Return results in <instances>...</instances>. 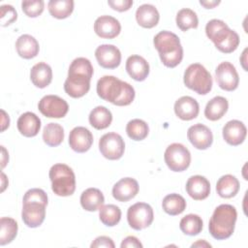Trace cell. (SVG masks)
<instances>
[{
    "mask_svg": "<svg viewBox=\"0 0 248 248\" xmlns=\"http://www.w3.org/2000/svg\"><path fill=\"white\" fill-rule=\"evenodd\" d=\"M17 54L24 59H31L37 56L40 50L38 41L29 34L19 36L16 42Z\"/></svg>",
    "mask_w": 248,
    "mask_h": 248,
    "instance_id": "obj_24",
    "label": "cell"
},
{
    "mask_svg": "<svg viewBox=\"0 0 248 248\" xmlns=\"http://www.w3.org/2000/svg\"><path fill=\"white\" fill-rule=\"evenodd\" d=\"M231 30L225 21L217 18L209 20L205 25V34L215 46L221 43L230 34Z\"/></svg>",
    "mask_w": 248,
    "mask_h": 248,
    "instance_id": "obj_26",
    "label": "cell"
},
{
    "mask_svg": "<svg viewBox=\"0 0 248 248\" xmlns=\"http://www.w3.org/2000/svg\"><path fill=\"white\" fill-rule=\"evenodd\" d=\"M99 218L105 226L113 227L121 219V210L115 204H103L99 209Z\"/></svg>",
    "mask_w": 248,
    "mask_h": 248,
    "instance_id": "obj_37",
    "label": "cell"
},
{
    "mask_svg": "<svg viewBox=\"0 0 248 248\" xmlns=\"http://www.w3.org/2000/svg\"><path fill=\"white\" fill-rule=\"evenodd\" d=\"M92 143L93 135L87 128L78 126L70 132L69 145L74 151L78 153H84L90 149Z\"/></svg>",
    "mask_w": 248,
    "mask_h": 248,
    "instance_id": "obj_13",
    "label": "cell"
},
{
    "mask_svg": "<svg viewBox=\"0 0 248 248\" xmlns=\"http://www.w3.org/2000/svg\"><path fill=\"white\" fill-rule=\"evenodd\" d=\"M202 220L197 214H187L184 216L179 223V228L184 234L197 235L202 230Z\"/></svg>",
    "mask_w": 248,
    "mask_h": 248,
    "instance_id": "obj_38",
    "label": "cell"
},
{
    "mask_svg": "<svg viewBox=\"0 0 248 248\" xmlns=\"http://www.w3.org/2000/svg\"><path fill=\"white\" fill-rule=\"evenodd\" d=\"M17 13L12 5H2L0 7V23L2 26H8L16 21Z\"/></svg>",
    "mask_w": 248,
    "mask_h": 248,
    "instance_id": "obj_43",
    "label": "cell"
},
{
    "mask_svg": "<svg viewBox=\"0 0 248 248\" xmlns=\"http://www.w3.org/2000/svg\"><path fill=\"white\" fill-rule=\"evenodd\" d=\"M239 36L238 34L233 31V30H231L230 34L221 42L219 43L218 45H216V48L223 52V53H232V51H234L238 45H239Z\"/></svg>",
    "mask_w": 248,
    "mask_h": 248,
    "instance_id": "obj_40",
    "label": "cell"
},
{
    "mask_svg": "<svg viewBox=\"0 0 248 248\" xmlns=\"http://www.w3.org/2000/svg\"><path fill=\"white\" fill-rule=\"evenodd\" d=\"M161 62L168 68L176 67L183 58V47L178 36L170 31H161L153 38Z\"/></svg>",
    "mask_w": 248,
    "mask_h": 248,
    "instance_id": "obj_2",
    "label": "cell"
},
{
    "mask_svg": "<svg viewBox=\"0 0 248 248\" xmlns=\"http://www.w3.org/2000/svg\"><path fill=\"white\" fill-rule=\"evenodd\" d=\"M27 202H39L47 205V195L43 189L32 188L29 189L23 196L22 203Z\"/></svg>",
    "mask_w": 248,
    "mask_h": 248,
    "instance_id": "obj_42",
    "label": "cell"
},
{
    "mask_svg": "<svg viewBox=\"0 0 248 248\" xmlns=\"http://www.w3.org/2000/svg\"><path fill=\"white\" fill-rule=\"evenodd\" d=\"M191 247H211V244H209L208 242H206V241L203 240V239H200V240H198L197 242L193 243V244L191 245Z\"/></svg>",
    "mask_w": 248,
    "mask_h": 248,
    "instance_id": "obj_50",
    "label": "cell"
},
{
    "mask_svg": "<svg viewBox=\"0 0 248 248\" xmlns=\"http://www.w3.org/2000/svg\"><path fill=\"white\" fill-rule=\"evenodd\" d=\"M30 79L38 88L46 87L52 80L51 67L45 62L35 64L30 71Z\"/></svg>",
    "mask_w": 248,
    "mask_h": 248,
    "instance_id": "obj_25",
    "label": "cell"
},
{
    "mask_svg": "<svg viewBox=\"0 0 248 248\" xmlns=\"http://www.w3.org/2000/svg\"><path fill=\"white\" fill-rule=\"evenodd\" d=\"M120 247L121 248H131V247L132 248H142V244L136 236L129 235L122 240Z\"/></svg>",
    "mask_w": 248,
    "mask_h": 248,
    "instance_id": "obj_46",
    "label": "cell"
},
{
    "mask_svg": "<svg viewBox=\"0 0 248 248\" xmlns=\"http://www.w3.org/2000/svg\"><path fill=\"white\" fill-rule=\"evenodd\" d=\"M98 96L112 105L123 107L130 105L135 99L134 87L114 76L102 77L96 86Z\"/></svg>",
    "mask_w": 248,
    "mask_h": 248,
    "instance_id": "obj_1",
    "label": "cell"
},
{
    "mask_svg": "<svg viewBox=\"0 0 248 248\" xmlns=\"http://www.w3.org/2000/svg\"><path fill=\"white\" fill-rule=\"evenodd\" d=\"M16 126L22 136L32 138L37 136L41 129V119L34 112L26 111L18 117Z\"/></svg>",
    "mask_w": 248,
    "mask_h": 248,
    "instance_id": "obj_22",
    "label": "cell"
},
{
    "mask_svg": "<svg viewBox=\"0 0 248 248\" xmlns=\"http://www.w3.org/2000/svg\"><path fill=\"white\" fill-rule=\"evenodd\" d=\"M164 211L171 216L181 214L186 208V201L179 194L172 193L167 195L162 202Z\"/></svg>",
    "mask_w": 248,
    "mask_h": 248,
    "instance_id": "obj_31",
    "label": "cell"
},
{
    "mask_svg": "<svg viewBox=\"0 0 248 248\" xmlns=\"http://www.w3.org/2000/svg\"><path fill=\"white\" fill-rule=\"evenodd\" d=\"M183 81L186 87L200 95H206L212 88V77L200 63H193L187 67Z\"/></svg>",
    "mask_w": 248,
    "mask_h": 248,
    "instance_id": "obj_5",
    "label": "cell"
},
{
    "mask_svg": "<svg viewBox=\"0 0 248 248\" xmlns=\"http://www.w3.org/2000/svg\"><path fill=\"white\" fill-rule=\"evenodd\" d=\"M200 4L202 6H203L205 9H212V8L218 6L220 4V1L219 0H210V1H208V0L207 1L201 0Z\"/></svg>",
    "mask_w": 248,
    "mask_h": 248,
    "instance_id": "obj_48",
    "label": "cell"
},
{
    "mask_svg": "<svg viewBox=\"0 0 248 248\" xmlns=\"http://www.w3.org/2000/svg\"><path fill=\"white\" fill-rule=\"evenodd\" d=\"M49 14L58 19L68 17L74 11L73 0H50L47 3Z\"/></svg>",
    "mask_w": 248,
    "mask_h": 248,
    "instance_id": "obj_34",
    "label": "cell"
},
{
    "mask_svg": "<svg viewBox=\"0 0 248 248\" xmlns=\"http://www.w3.org/2000/svg\"><path fill=\"white\" fill-rule=\"evenodd\" d=\"M174 113L181 120H192L196 118L200 111V106L196 99L190 96H182L174 103Z\"/></svg>",
    "mask_w": 248,
    "mask_h": 248,
    "instance_id": "obj_20",
    "label": "cell"
},
{
    "mask_svg": "<svg viewBox=\"0 0 248 248\" xmlns=\"http://www.w3.org/2000/svg\"><path fill=\"white\" fill-rule=\"evenodd\" d=\"M229 108L228 100L222 96H216L212 98L206 104L204 108V116L211 121L221 119Z\"/></svg>",
    "mask_w": 248,
    "mask_h": 248,
    "instance_id": "obj_27",
    "label": "cell"
},
{
    "mask_svg": "<svg viewBox=\"0 0 248 248\" xmlns=\"http://www.w3.org/2000/svg\"><path fill=\"white\" fill-rule=\"evenodd\" d=\"M68 74L83 75L91 78L93 76V66L89 59L85 57H78L71 63Z\"/></svg>",
    "mask_w": 248,
    "mask_h": 248,
    "instance_id": "obj_39",
    "label": "cell"
},
{
    "mask_svg": "<svg viewBox=\"0 0 248 248\" xmlns=\"http://www.w3.org/2000/svg\"><path fill=\"white\" fill-rule=\"evenodd\" d=\"M1 113H2V128H1V131L4 132L10 126V117L4 109H1Z\"/></svg>",
    "mask_w": 248,
    "mask_h": 248,
    "instance_id": "obj_47",
    "label": "cell"
},
{
    "mask_svg": "<svg viewBox=\"0 0 248 248\" xmlns=\"http://www.w3.org/2000/svg\"><path fill=\"white\" fill-rule=\"evenodd\" d=\"M246 52H247V48H245L243 50V53L240 57V62L242 65V68L244 69V71H247V66H246V62H247V58H246Z\"/></svg>",
    "mask_w": 248,
    "mask_h": 248,
    "instance_id": "obj_51",
    "label": "cell"
},
{
    "mask_svg": "<svg viewBox=\"0 0 248 248\" xmlns=\"http://www.w3.org/2000/svg\"><path fill=\"white\" fill-rule=\"evenodd\" d=\"M164 160L170 170L180 172L189 168L191 164V153L183 144L174 142L167 147Z\"/></svg>",
    "mask_w": 248,
    "mask_h": 248,
    "instance_id": "obj_6",
    "label": "cell"
},
{
    "mask_svg": "<svg viewBox=\"0 0 248 248\" xmlns=\"http://www.w3.org/2000/svg\"><path fill=\"white\" fill-rule=\"evenodd\" d=\"M153 219V209L146 202H137L128 208V224L132 229L136 231H140L149 227L152 224Z\"/></svg>",
    "mask_w": 248,
    "mask_h": 248,
    "instance_id": "obj_7",
    "label": "cell"
},
{
    "mask_svg": "<svg viewBox=\"0 0 248 248\" xmlns=\"http://www.w3.org/2000/svg\"><path fill=\"white\" fill-rule=\"evenodd\" d=\"M187 194L195 201L206 199L210 194V183L202 175H193L188 178L185 186Z\"/></svg>",
    "mask_w": 248,
    "mask_h": 248,
    "instance_id": "obj_19",
    "label": "cell"
},
{
    "mask_svg": "<svg viewBox=\"0 0 248 248\" xmlns=\"http://www.w3.org/2000/svg\"><path fill=\"white\" fill-rule=\"evenodd\" d=\"M38 108L46 117L62 118L67 114L69 105L57 95H46L39 101Z\"/></svg>",
    "mask_w": 248,
    "mask_h": 248,
    "instance_id": "obj_9",
    "label": "cell"
},
{
    "mask_svg": "<svg viewBox=\"0 0 248 248\" xmlns=\"http://www.w3.org/2000/svg\"><path fill=\"white\" fill-rule=\"evenodd\" d=\"M215 79L219 87L226 91H233L239 83V76L235 67L228 61L221 62L215 70Z\"/></svg>",
    "mask_w": 248,
    "mask_h": 248,
    "instance_id": "obj_10",
    "label": "cell"
},
{
    "mask_svg": "<svg viewBox=\"0 0 248 248\" xmlns=\"http://www.w3.org/2000/svg\"><path fill=\"white\" fill-rule=\"evenodd\" d=\"M128 75L137 81L144 80L149 74V64L140 55H131L126 60L125 65Z\"/></svg>",
    "mask_w": 248,
    "mask_h": 248,
    "instance_id": "obj_21",
    "label": "cell"
},
{
    "mask_svg": "<svg viewBox=\"0 0 248 248\" xmlns=\"http://www.w3.org/2000/svg\"><path fill=\"white\" fill-rule=\"evenodd\" d=\"M91 248H97V247H106V248H114V242L113 240L106 235H101L95 238V240L90 245Z\"/></svg>",
    "mask_w": 248,
    "mask_h": 248,
    "instance_id": "obj_45",
    "label": "cell"
},
{
    "mask_svg": "<svg viewBox=\"0 0 248 248\" xmlns=\"http://www.w3.org/2000/svg\"><path fill=\"white\" fill-rule=\"evenodd\" d=\"M175 21L177 27L184 32L191 28H197L199 25V18L197 14L189 8H183L179 10L176 14Z\"/></svg>",
    "mask_w": 248,
    "mask_h": 248,
    "instance_id": "obj_35",
    "label": "cell"
},
{
    "mask_svg": "<svg viewBox=\"0 0 248 248\" xmlns=\"http://www.w3.org/2000/svg\"><path fill=\"white\" fill-rule=\"evenodd\" d=\"M21 219L29 228H37L41 226L46 217V206L39 202L22 203Z\"/></svg>",
    "mask_w": 248,
    "mask_h": 248,
    "instance_id": "obj_14",
    "label": "cell"
},
{
    "mask_svg": "<svg viewBox=\"0 0 248 248\" xmlns=\"http://www.w3.org/2000/svg\"><path fill=\"white\" fill-rule=\"evenodd\" d=\"M53 193L60 197H68L76 190V176L73 170L66 164L53 165L48 172Z\"/></svg>",
    "mask_w": 248,
    "mask_h": 248,
    "instance_id": "obj_4",
    "label": "cell"
},
{
    "mask_svg": "<svg viewBox=\"0 0 248 248\" xmlns=\"http://www.w3.org/2000/svg\"><path fill=\"white\" fill-rule=\"evenodd\" d=\"M1 180H2V184H1V192H4L6 187L8 186V178L6 177V174L4 172H1Z\"/></svg>",
    "mask_w": 248,
    "mask_h": 248,
    "instance_id": "obj_52",
    "label": "cell"
},
{
    "mask_svg": "<svg viewBox=\"0 0 248 248\" xmlns=\"http://www.w3.org/2000/svg\"><path fill=\"white\" fill-rule=\"evenodd\" d=\"M136 19L140 26L152 28L156 26L160 19L157 8L151 4H142L136 11Z\"/></svg>",
    "mask_w": 248,
    "mask_h": 248,
    "instance_id": "obj_23",
    "label": "cell"
},
{
    "mask_svg": "<svg viewBox=\"0 0 248 248\" xmlns=\"http://www.w3.org/2000/svg\"><path fill=\"white\" fill-rule=\"evenodd\" d=\"M21 9L27 16L37 17L44 12L45 2L43 0L22 1L21 2Z\"/></svg>",
    "mask_w": 248,
    "mask_h": 248,
    "instance_id": "obj_41",
    "label": "cell"
},
{
    "mask_svg": "<svg viewBox=\"0 0 248 248\" xmlns=\"http://www.w3.org/2000/svg\"><path fill=\"white\" fill-rule=\"evenodd\" d=\"M216 191L221 198L231 199L238 193L239 181L234 175H222L216 183Z\"/></svg>",
    "mask_w": 248,
    "mask_h": 248,
    "instance_id": "obj_28",
    "label": "cell"
},
{
    "mask_svg": "<svg viewBox=\"0 0 248 248\" xmlns=\"http://www.w3.org/2000/svg\"><path fill=\"white\" fill-rule=\"evenodd\" d=\"M223 139L227 143L232 146L241 144L247 135V129L243 122L233 119L228 121L222 130Z\"/></svg>",
    "mask_w": 248,
    "mask_h": 248,
    "instance_id": "obj_18",
    "label": "cell"
},
{
    "mask_svg": "<svg viewBox=\"0 0 248 248\" xmlns=\"http://www.w3.org/2000/svg\"><path fill=\"white\" fill-rule=\"evenodd\" d=\"M126 133L130 139L136 141H140L144 140L148 133H149V128L147 123L139 118H135L130 120L127 125H126Z\"/></svg>",
    "mask_w": 248,
    "mask_h": 248,
    "instance_id": "obj_36",
    "label": "cell"
},
{
    "mask_svg": "<svg viewBox=\"0 0 248 248\" xmlns=\"http://www.w3.org/2000/svg\"><path fill=\"white\" fill-rule=\"evenodd\" d=\"M90 80L91 78L83 75L68 74L64 82V90L72 98H80L89 91Z\"/></svg>",
    "mask_w": 248,
    "mask_h": 248,
    "instance_id": "obj_16",
    "label": "cell"
},
{
    "mask_svg": "<svg viewBox=\"0 0 248 248\" xmlns=\"http://www.w3.org/2000/svg\"><path fill=\"white\" fill-rule=\"evenodd\" d=\"M99 150L105 158L118 160L123 156L125 151L124 140L117 133H107L99 140Z\"/></svg>",
    "mask_w": 248,
    "mask_h": 248,
    "instance_id": "obj_8",
    "label": "cell"
},
{
    "mask_svg": "<svg viewBox=\"0 0 248 248\" xmlns=\"http://www.w3.org/2000/svg\"><path fill=\"white\" fill-rule=\"evenodd\" d=\"M18 226L15 219L11 217H2L0 219V245H6L12 242L17 234Z\"/></svg>",
    "mask_w": 248,
    "mask_h": 248,
    "instance_id": "obj_33",
    "label": "cell"
},
{
    "mask_svg": "<svg viewBox=\"0 0 248 248\" xmlns=\"http://www.w3.org/2000/svg\"><path fill=\"white\" fill-rule=\"evenodd\" d=\"M43 140L48 146H58L64 140V129L58 123L46 124L43 131Z\"/></svg>",
    "mask_w": 248,
    "mask_h": 248,
    "instance_id": "obj_32",
    "label": "cell"
},
{
    "mask_svg": "<svg viewBox=\"0 0 248 248\" xmlns=\"http://www.w3.org/2000/svg\"><path fill=\"white\" fill-rule=\"evenodd\" d=\"M108 4L111 9L117 12H125L132 7L133 1L132 0H108Z\"/></svg>",
    "mask_w": 248,
    "mask_h": 248,
    "instance_id": "obj_44",
    "label": "cell"
},
{
    "mask_svg": "<svg viewBox=\"0 0 248 248\" xmlns=\"http://www.w3.org/2000/svg\"><path fill=\"white\" fill-rule=\"evenodd\" d=\"M95 57L98 64L105 69H115L121 62V52L113 45L99 46L95 50Z\"/></svg>",
    "mask_w": 248,
    "mask_h": 248,
    "instance_id": "obj_12",
    "label": "cell"
},
{
    "mask_svg": "<svg viewBox=\"0 0 248 248\" xmlns=\"http://www.w3.org/2000/svg\"><path fill=\"white\" fill-rule=\"evenodd\" d=\"M88 120L92 127L97 130H103L111 124L112 114L106 107L98 106L90 111Z\"/></svg>",
    "mask_w": 248,
    "mask_h": 248,
    "instance_id": "obj_30",
    "label": "cell"
},
{
    "mask_svg": "<svg viewBox=\"0 0 248 248\" xmlns=\"http://www.w3.org/2000/svg\"><path fill=\"white\" fill-rule=\"evenodd\" d=\"M139 190L140 186L136 179L132 177H124L113 185L112 197L121 202H128L137 196Z\"/></svg>",
    "mask_w": 248,
    "mask_h": 248,
    "instance_id": "obj_17",
    "label": "cell"
},
{
    "mask_svg": "<svg viewBox=\"0 0 248 248\" xmlns=\"http://www.w3.org/2000/svg\"><path fill=\"white\" fill-rule=\"evenodd\" d=\"M237 212L232 204L218 205L209 220L208 230L211 236L217 240L229 238L234 231Z\"/></svg>",
    "mask_w": 248,
    "mask_h": 248,
    "instance_id": "obj_3",
    "label": "cell"
},
{
    "mask_svg": "<svg viewBox=\"0 0 248 248\" xmlns=\"http://www.w3.org/2000/svg\"><path fill=\"white\" fill-rule=\"evenodd\" d=\"M187 138L194 147L200 150H205L211 146L213 142V135L211 130L201 123H197L189 127Z\"/></svg>",
    "mask_w": 248,
    "mask_h": 248,
    "instance_id": "obj_11",
    "label": "cell"
},
{
    "mask_svg": "<svg viewBox=\"0 0 248 248\" xmlns=\"http://www.w3.org/2000/svg\"><path fill=\"white\" fill-rule=\"evenodd\" d=\"M1 150H2V157H1V163H2V169L5 168V166L7 165V163L9 162V153L6 150V148L2 145L1 146Z\"/></svg>",
    "mask_w": 248,
    "mask_h": 248,
    "instance_id": "obj_49",
    "label": "cell"
},
{
    "mask_svg": "<svg viewBox=\"0 0 248 248\" xmlns=\"http://www.w3.org/2000/svg\"><path fill=\"white\" fill-rule=\"evenodd\" d=\"M95 33L104 39H113L119 35L121 24L118 19L111 16H101L94 22Z\"/></svg>",
    "mask_w": 248,
    "mask_h": 248,
    "instance_id": "obj_15",
    "label": "cell"
},
{
    "mask_svg": "<svg viewBox=\"0 0 248 248\" xmlns=\"http://www.w3.org/2000/svg\"><path fill=\"white\" fill-rule=\"evenodd\" d=\"M103 193L97 188H88L80 195V204L86 211H96L104 204Z\"/></svg>",
    "mask_w": 248,
    "mask_h": 248,
    "instance_id": "obj_29",
    "label": "cell"
}]
</instances>
